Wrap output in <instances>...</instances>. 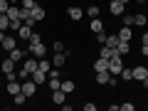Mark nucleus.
Instances as JSON below:
<instances>
[{
	"label": "nucleus",
	"instance_id": "27",
	"mask_svg": "<svg viewBox=\"0 0 148 111\" xmlns=\"http://www.w3.org/2000/svg\"><path fill=\"white\" fill-rule=\"evenodd\" d=\"M59 89H62L64 94H72V91H74V82H69V79L62 82V86H59Z\"/></svg>",
	"mask_w": 148,
	"mask_h": 111
},
{
	"label": "nucleus",
	"instance_id": "12",
	"mask_svg": "<svg viewBox=\"0 0 148 111\" xmlns=\"http://www.w3.org/2000/svg\"><path fill=\"white\" fill-rule=\"evenodd\" d=\"M91 32H94V35H99V32H104V22L99 20V17H91Z\"/></svg>",
	"mask_w": 148,
	"mask_h": 111
},
{
	"label": "nucleus",
	"instance_id": "5",
	"mask_svg": "<svg viewBox=\"0 0 148 111\" xmlns=\"http://www.w3.org/2000/svg\"><path fill=\"white\" fill-rule=\"evenodd\" d=\"M30 15H32V20H35V22H40V20H45V15H47V12H45L42 5H35V8L30 10Z\"/></svg>",
	"mask_w": 148,
	"mask_h": 111
},
{
	"label": "nucleus",
	"instance_id": "36",
	"mask_svg": "<svg viewBox=\"0 0 148 111\" xmlns=\"http://www.w3.org/2000/svg\"><path fill=\"white\" fill-rule=\"evenodd\" d=\"M54 52H67L64 49V42H54Z\"/></svg>",
	"mask_w": 148,
	"mask_h": 111
},
{
	"label": "nucleus",
	"instance_id": "30",
	"mask_svg": "<svg viewBox=\"0 0 148 111\" xmlns=\"http://www.w3.org/2000/svg\"><path fill=\"white\" fill-rule=\"evenodd\" d=\"M99 5H89V8H86V15H89V17H99Z\"/></svg>",
	"mask_w": 148,
	"mask_h": 111
},
{
	"label": "nucleus",
	"instance_id": "25",
	"mask_svg": "<svg viewBox=\"0 0 148 111\" xmlns=\"http://www.w3.org/2000/svg\"><path fill=\"white\" fill-rule=\"evenodd\" d=\"M146 22H148L146 15H133V27H143Z\"/></svg>",
	"mask_w": 148,
	"mask_h": 111
},
{
	"label": "nucleus",
	"instance_id": "38",
	"mask_svg": "<svg viewBox=\"0 0 148 111\" xmlns=\"http://www.w3.org/2000/svg\"><path fill=\"white\" fill-rule=\"evenodd\" d=\"M84 111H96V104H84Z\"/></svg>",
	"mask_w": 148,
	"mask_h": 111
},
{
	"label": "nucleus",
	"instance_id": "34",
	"mask_svg": "<svg viewBox=\"0 0 148 111\" xmlns=\"http://www.w3.org/2000/svg\"><path fill=\"white\" fill-rule=\"evenodd\" d=\"M106 37H109L106 32H99V35H96V42H99V45H106Z\"/></svg>",
	"mask_w": 148,
	"mask_h": 111
},
{
	"label": "nucleus",
	"instance_id": "13",
	"mask_svg": "<svg viewBox=\"0 0 148 111\" xmlns=\"http://www.w3.org/2000/svg\"><path fill=\"white\" fill-rule=\"evenodd\" d=\"M104 69H109V59L96 57V62H94V72H104Z\"/></svg>",
	"mask_w": 148,
	"mask_h": 111
},
{
	"label": "nucleus",
	"instance_id": "46",
	"mask_svg": "<svg viewBox=\"0 0 148 111\" xmlns=\"http://www.w3.org/2000/svg\"><path fill=\"white\" fill-rule=\"evenodd\" d=\"M146 10H148V0H146Z\"/></svg>",
	"mask_w": 148,
	"mask_h": 111
},
{
	"label": "nucleus",
	"instance_id": "11",
	"mask_svg": "<svg viewBox=\"0 0 148 111\" xmlns=\"http://www.w3.org/2000/svg\"><path fill=\"white\" fill-rule=\"evenodd\" d=\"M0 69H3V74H10V72H15V62H12L10 57H8V59H3V62H0Z\"/></svg>",
	"mask_w": 148,
	"mask_h": 111
},
{
	"label": "nucleus",
	"instance_id": "40",
	"mask_svg": "<svg viewBox=\"0 0 148 111\" xmlns=\"http://www.w3.org/2000/svg\"><path fill=\"white\" fill-rule=\"evenodd\" d=\"M141 84H143V86H146V89H148V77H146V79H141Z\"/></svg>",
	"mask_w": 148,
	"mask_h": 111
},
{
	"label": "nucleus",
	"instance_id": "44",
	"mask_svg": "<svg viewBox=\"0 0 148 111\" xmlns=\"http://www.w3.org/2000/svg\"><path fill=\"white\" fill-rule=\"evenodd\" d=\"M121 3H123V5H128V3H131V0H121Z\"/></svg>",
	"mask_w": 148,
	"mask_h": 111
},
{
	"label": "nucleus",
	"instance_id": "33",
	"mask_svg": "<svg viewBox=\"0 0 148 111\" xmlns=\"http://www.w3.org/2000/svg\"><path fill=\"white\" fill-rule=\"evenodd\" d=\"M25 101H27V96L22 94V91H20V94H15V104H17V106H22Z\"/></svg>",
	"mask_w": 148,
	"mask_h": 111
},
{
	"label": "nucleus",
	"instance_id": "26",
	"mask_svg": "<svg viewBox=\"0 0 148 111\" xmlns=\"http://www.w3.org/2000/svg\"><path fill=\"white\" fill-rule=\"evenodd\" d=\"M119 42H121V40H119V35H109V37H106V45H109L111 49H116Z\"/></svg>",
	"mask_w": 148,
	"mask_h": 111
},
{
	"label": "nucleus",
	"instance_id": "15",
	"mask_svg": "<svg viewBox=\"0 0 148 111\" xmlns=\"http://www.w3.org/2000/svg\"><path fill=\"white\" fill-rule=\"evenodd\" d=\"M64 99H67V94L62 89H52V101L54 104H64Z\"/></svg>",
	"mask_w": 148,
	"mask_h": 111
},
{
	"label": "nucleus",
	"instance_id": "43",
	"mask_svg": "<svg viewBox=\"0 0 148 111\" xmlns=\"http://www.w3.org/2000/svg\"><path fill=\"white\" fill-rule=\"evenodd\" d=\"M10 3H12V5H17V3H20V0H10Z\"/></svg>",
	"mask_w": 148,
	"mask_h": 111
},
{
	"label": "nucleus",
	"instance_id": "9",
	"mask_svg": "<svg viewBox=\"0 0 148 111\" xmlns=\"http://www.w3.org/2000/svg\"><path fill=\"white\" fill-rule=\"evenodd\" d=\"M35 91H37L35 82H22V94H25V96H35Z\"/></svg>",
	"mask_w": 148,
	"mask_h": 111
},
{
	"label": "nucleus",
	"instance_id": "14",
	"mask_svg": "<svg viewBox=\"0 0 148 111\" xmlns=\"http://www.w3.org/2000/svg\"><path fill=\"white\" fill-rule=\"evenodd\" d=\"M20 91H22V84H20L17 79H12L10 84H8V94H12V96H15V94H20Z\"/></svg>",
	"mask_w": 148,
	"mask_h": 111
},
{
	"label": "nucleus",
	"instance_id": "1",
	"mask_svg": "<svg viewBox=\"0 0 148 111\" xmlns=\"http://www.w3.org/2000/svg\"><path fill=\"white\" fill-rule=\"evenodd\" d=\"M96 84H116V77L109 72V69H104V72H96Z\"/></svg>",
	"mask_w": 148,
	"mask_h": 111
},
{
	"label": "nucleus",
	"instance_id": "45",
	"mask_svg": "<svg viewBox=\"0 0 148 111\" xmlns=\"http://www.w3.org/2000/svg\"><path fill=\"white\" fill-rule=\"evenodd\" d=\"M136 3H146V0H136Z\"/></svg>",
	"mask_w": 148,
	"mask_h": 111
},
{
	"label": "nucleus",
	"instance_id": "24",
	"mask_svg": "<svg viewBox=\"0 0 148 111\" xmlns=\"http://www.w3.org/2000/svg\"><path fill=\"white\" fill-rule=\"evenodd\" d=\"M22 69H27V72H35V69H37V62H35V57H32V59H25V64H22Z\"/></svg>",
	"mask_w": 148,
	"mask_h": 111
},
{
	"label": "nucleus",
	"instance_id": "10",
	"mask_svg": "<svg viewBox=\"0 0 148 111\" xmlns=\"http://www.w3.org/2000/svg\"><path fill=\"white\" fill-rule=\"evenodd\" d=\"M32 82H35V84H45V82H47V72L35 69V72H32Z\"/></svg>",
	"mask_w": 148,
	"mask_h": 111
},
{
	"label": "nucleus",
	"instance_id": "21",
	"mask_svg": "<svg viewBox=\"0 0 148 111\" xmlns=\"http://www.w3.org/2000/svg\"><path fill=\"white\" fill-rule=\"evenodd\" d=\"M37 69H42V72H49V69H52V62H49V59H37Z\"/></svg>",
	"mask_w": 148,
	"mask_h": 111
},
{
	"label": "nucleus",
	"instance_id": "7",
	"mask_svg": "<svg viewBox=\"0 0 148 111\" xmlns=\"http://www.w3.org/2000/svg\"><path fill=\"white\" fill-rule=\"evenodd\" d=\"M67 15L72 17L74 22H77V20H82V17H84V10H82V8H77V5H72V8L67 10Z\"/></svg>",
	"mask_w": 148,
	"mask_h": 111
},
{
	"label": "nucleus",
	"instance_id": "19",
	"mask_svg": "<svg viewBox=\"0 0 148 111\" xmlns=\"http://www.w3.org/2000/svg\"><path fill=\"white\" fill-rule=\"evenodd\" d=\"M64 59H67V52H54L52 64H54V67H62V64H64Z\"/></svg>",
	"mask_w": 148,
	"mask_h": 111
},
{
	"label": "nucleus",
	"instance_id": "23",
	"mask_svg": "<svg viewBox=\"0 0 148 111\" xmlns=\"http://www.w3.org/2000/svg\"><path fill=\"white\" fill-rule=\"evenodd\" d=\"M114 52H116V49H111L109 45H101V52H99V57H104V59H109V57H111V54H114Z\"/></svg>",
	"mask_w": 148,
	"mask_h": 111
},
{
	"label": "nucleus",
	"instance_id": "47",
	"mask_svg": "<svg viewBox=\"0 0 148 111\" xmlns=\"http://www.w3.org/2000/svg\"><path fill=\"white\" fill-rule=\"evenodd\" d=\"M0 72H3V69H0Z\"/></svg>",
	"mask_w": 148,
	"mask_h": 111
},
{
	"label": "nucleus",
	"instance_id": "3",
	"mask_svg": "<svg viewBox=\"0 0 148 111\" xmlns=\"http://www.w3.org/2000/svg\"><path fill=\"white\" fill-rule=\"evenodd\" d=\"M30 52L35 54L37 59H42V57H47V47H45L42 42H40V45H30Z\"/></svg>",
	"mask_w": 148,
	"mask_h": 111
},
{
	"label": "nucleus",
	"instance_id": "31",
	"mask_svg": "<svg viewBox=\"0 0 148 111\" xmlns=\"http://www.w3.org/2000/svg\"><path fill=\"white\" fill-rule=\"evenodd\" d=\"M27 42H30V45H40V42H42V37L37 35V32H32V35H30V40H27Z\"/></svg>",
	"mask_w": 148,
	"mask_h": 111
},
{
	"label": "nucleus",
	"instance_id": "22",
	"mask_svg": "<svg viewBox=\"0 0 148 111\" xmlns=\"http://www.w3.org/2000/svg\"><path fill=\"white\" fill-rule=\"evenodd\" d=\"M8 17H10V22H12V20H22V17H20V8L10 5V10H8Z\"/></svg>",
	"mask_w": 148,
	"mask_h": 111
},
{
	"label": "nucleus",
	"instance_id": "16",
	"mask_svg": "<svg viewBox=\"0 0 148 111\" xmlns=\"http://www.w3.org/2000/svg\"><path fill=\"white\" fill-rule=\"evenodd\" d=\"M8 57H10L12 62H20V59L25 57V52H22L20 47H15V49H10V52H8Z\"/></svg>",
	"mask_w": 148,
	"mask_h": 111
},
{
	"label": "nucleus",
	"instance_id": "4",
	"mask_svg": "<svg viewBox=\"0 0 148 111\" xmlns=\"http://www.w3.org/2000/svg\"><path fill=\"white\" fill-rule=\"evenodd\" d=\"M116 35H119V40H121V42H131L133 32H131V27H128V25H121V30H119Z\"/></svg>",
	"mask_w": 148,
	"mask_h": 111
},
{
	"label": "nucleus",
	"instance_id": "29",
	"mask_svg": "<svg viewBox=\"0 0 148 111\" xmlns=\"http://www.w3.org/2000/svg\"><path fill=\"white\" fill-rule=\"evenodd\" d=\"M10 0H0V15H8V10H10Z\"/></svg>",
	"mask_w": 148,
	"mask_h": 111
},
{
	"label": "nucleus",
	"instance_id": "41",
	"mask_svg": "<svg viewBox=\"0 0 148 111\" xmlns=\"http://www.w3.org/2000/svg\"><path fill=\"white\" fill-rule=\"evenodd\" d=\"M143 45H148V32H146V35H143Z\"/></svg>",
	"mask_w": 148,
	"mask_h": 111
},
{
	"label": "nucleus",
	"instance_id": "39",
	"mask_svg": "<svg viewBox=\"0 0 148 111\" xmlns=\"http://www.w3.org/2000/svg\"><path fill=\"white\" fill-rule=\"evenodd\" d=\"M141 54H143V57H148V45H143V47H141Z\"/></svg>",
	"mask_w": 148,
	"mask_h": 111
},
{
	"label": "nucleus",
	"instance_id": "37",
	"mask_svg": "<svg viewBox=\"0 0 148 111\" xmlns=\"http://www.w3.org/2000/svg\"><path fill=\"white\" fill-rule=\"evenodd\" d=\"M119 109H123V111H133V104H119Z\"/></svg>",
	"mask_w": 148,
	"mask_h": 111
},
{
	"label": "nucleus",
	"instance_id": "6",
	"mask_svg": "<svg viewBox=\"0 0 148 111\" xmlns=\"http://www.w3.org/2000/svg\"><path fill=\"white\" fill-rule=\"evenodd\" d=\"M148 77V67H143V64H138V67H133V79H146Z\"/></svg>",
	"mask_w": 148,
	"mask_h": 111
},
{
	"label": "nucleus",
	"instance_id": "8",
	"mask_svg": "<svg viewBox=\"0 0 148 111\" xmlns=\"http://www.w3.org/2000/svg\"><path fill=\"white\" fill-rule=\"evenodd\" d=\"M32 32H35V27H32V25H25V22H22V27L17 30V35H20V40H30Z\"/></svg>",
	"mask_w": 148,
	"mask_h": 111
},
{
	"label": "nucleus",
	"instance_id": "35",
	"mask_svg": "<svg viewBox=\"0 0 148 111\" xmlns=\"http://www.w3.org/2000/svg\"><path fill=\"white\" fill-rule=\"evenodd\" d=\"M123 25H128V27H133V15H123Z\"/></svg>",
	"mask_w": 148,
	"mask_h": 111
},
{
	"label": "nucleus",
	"instance_id": "32",
	"mask_svg": "<svg viewBox=\"0 0 148 111\" xmlns=\"http://www.w3.org/2000/svg\"><path fill=\"white\" fill-rule=\"evenodd\" d=\"M35 5H37L35 0H20V8H27V10H32Z\"/></svg>",
	"mask_w": 148,
	"mask_h": 111
},
{
	"label": "nucleus",
	"instance_id": "2",
	"mask_svg": "<svg viewBox=\"0 0 148 111\" xmlns=\"http://www.w3.org/2000/svg\"><path fill=\"white\" fill-rule=\"evenodd\" d=\"M123 10H126V5H123L121 0H111V5H109L111 15H123Z\"/></svg>",
	"mask_w": 148,
	"mask_h": 111
},
{
	"label": "nucleus",
	"instance_id": "17",
	"mask_svg": "<svg viewBox=\"0 0 148 111\" xmlns=\"http://www.w3.org/2000/svg\"><path fill=\"white\" fill-rule=\"evenodd\" d=\"M0 45H3L5 52H10V49H15V37H8V35H5V40H3Z\"/></svg>",
	"mask_w": 148,
	"mask_h": 111
},
{
	"label": "nucleus",
	"instance_id": "28",
	"mask_svg": "<svg viewBox=\"0 0 148 111\" xmlns=\"http://www.w3.org/2000/svg\"><path fill=\"white\" fill-rule=\"evenodd\" d=\"M0 30H3V32L10 30V17H8V15H0Z\"/></svg>",
	"mask_w": 148,
	"mask_h": 111
},
{
	"label": "nucleus",
	"instance_id": "18",
	"mask_svg": "<svg viewBox=\"0 0 148 111\" xmlns=\"http://www.w3.org/2000/svg\"><path fill=\"white\" fill-rule=\"evenodd\" d=\"M119 77H121L123 82H133V69H131V67H123V69H121V74H119Z\"/></svg>",
	"mask_w": 148,
	"mask_h": 111
},
{
	"label": "nucleus",
	"instance_id": "42",
	"mask_svg": "<svg viewBox=\"0 0 148 111\" xmlns=\"http://www.w3.org/2000/svg\"><path fill=\"white\" fill-rule=\"evenodd\" d=\"M3 40H5V32H3V30H0V42H3Z\"/></svg>",
	"mask_w": 148,
	"mask_h": 111
},
{
	"label": "nucleus",
	"instance_id": "20",
	"mask_svg": "<svg viewBox=\"0 0 148 111\" xmlns=\"http://www.w3.org/2000/svg\"><path fill=\"white\" fill-rule=\"evenodd\" d=\"M116 52L121 54V57H123V54H128V52H131V42H119L116 45Z\"/></svg>",
	"mask_w": 148,
	"mask_h": 111
}]
</instances>
